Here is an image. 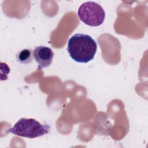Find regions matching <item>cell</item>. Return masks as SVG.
<instances>
[{"mask_svg":"<svg viewBox=\"0 0 148 148\" xmlns=\"http://www.w3.org/2000/svg\"><path fill=\"white\" fill-rule=\"evenodd\" d=\"M97 50L95 40L87 34H76L68 40L67 51L72 59L76 62H90L94 58Z\"/></svg>","mask_w":148,"mask_h":148,"instance_id":"1","label":"cell"},{"mask_svg":"<svg viewBox=\"0 0 148 148\" xmlns=\"http://www.w3.org/2000/svg\"><path fill=\"white\" fill-rule=\"evenodd\" d=\"M50 129L49 125L42 124L35 119L21 118L8 132L19 136L35 138L48 134Z\"/></svg>","mask_w":148,"mask_h":148,"instance_id":"2","label":"cell"},{"mask_svg":"<svg viewBox=\"0 0 148 148\" xmlns=\"http://www.w3.org/2000/svg\"><path fill=\"white\" fill-rule=\"evenodd\" d=\"M77 15L82 21L91 27L101 25L105 18V12L103 8L92 1L82 3L78 9Z\"/></svg>","mask_w":148,"mask_h":148,"instance_id":"3","label":"cell"},{"mask_svg":"<svg viewBox=\"0 0 148 148\" xmlns=\"http://www.w3.org/2000/svg\"><path fill=\"white\" fill-rule=\"evenodd\" d=\"M33 56L38 64V69H40L49 66L52 63L54 53L50 48L39 46L36 47L33 51Z\"/></svg>","mask_w":148,"mask_h":148,"instance_id":"4","label":"cell"},{"mask_svg":"<svg viewBox=\"0 0 148 148\" xmlns=\"http://www.w3.org/2000/svg\"><path fill=\"white\" fill-rule=\"evenodd\" d=\"M33 58L32 53L30 49H25L21 50L17 55V61L21 64H28L30 63Z\"/></svg>","mask_w":148,"mask_h":148,"instance_id":"5","label":"cell"}]
</instances>
